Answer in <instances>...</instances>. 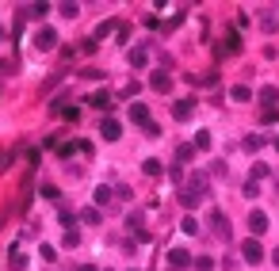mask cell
Returning <instances> with one entry per match:
<instances>
[{
	"label": "cell",
	"instance_id": "cell-12",
	"mask_svg": "<svg viewBox=\"0 0 279 271\" xmlns=\"http://www.w3.org/2000/svg\"><path fill=\"white\" fill-rule=\"evenodd\" d=\"M88 103H92V107H100V111H111V96H107V92H92V96H88Z\"/></svg>",
	"mask_w": 279,
	"mask_h": 271
},
{
	"label": "cell",
	"instance_id": "cell-17",
	"mask_svg": "<svg viewBox=\"0 0 279 271\" xmlns=\"http://www.w3.org/2000/svg\"><path fill=\"white\" fill-rule=\"evenodd\" d=\"M58 222H61V229H65V233H69V229L77 226V218H73V214H69V210H65V206L58 210Z\"/></svg>",
	"mask_w": 279,
	"mask_h": 271
},
{
	"label": "cell",
	"instance_id": "cell-16",
	"mask_svg": "<svg viewBox=\"0 0 279 271\" xmlns=\"http://www.w3.org/2000/svg\"><path fill=\"white\" fill-rule=\"evenodd\" d=\"M46 12H50V4H27V8H23V16H27V19H42Z\"/></svg>",
	"mask_w": 279,
	"mask_h": 271
},
{
	"label": "cell",
	"instance_id": "cell-2",
	"mask_svg": "<svg viewBox=\"0 0 279 271\" xmlns=\"http://www.w3.org/2000/svg\"><path fill=\"white\" fill-rule=\"evenodd\" d=\"M210 226H214V233H218L222 241H229V218H226V214H222L218 206L210 210Z\"/></svg>",
	"mask_w": 279,
	"mask_h": 271
},
{
	"label": "cell",
	"instance_id": "cell-11",
	"mask_svg": "<svg viewBox=\"0 0 279 271\" xmlns=\"http://www.w3.org/2000/svg\"><path fill=\"white\" fill-rule=\"evenodd\" d=\"M119 27H122V23H115V19H107V23H100L96 31H92V42H100V38H107L111 31H119Z\"/></svg>",
	"mask_w": 279,
	"mask_h": 271
},
{
	"label": "cell",
	"instance_id": "cell-27",
	"mask_svg": "<svg viewBox=\"0 0 279 271\" xmlns=\"http://www.w3.org/2000/svg\"><path fill=\"white\" fill-rule=\"evenodd\" d=\"M84 222H88V226H100V210L88 206V210H84Z\"/></svg>",
	"mask_w": 279,
	"mask_h": 271
},
{
	"label": "cell",
	"instance_id": "cell-25",
	"mask_svg": "<svg viewBox=\"0 0 279 271\" xmlns=\"http://www.w3.org/2000/svg\"><path fill=\"white\" fill-rule=\"evenodd\" d=\"M260 145H264V138H260V134H253V138H245V153H256Z\"/></svg>",
	"mask_w": 279,
	"mask_h": 271
},
{
	"label": "cell",
	"instance_id": "cell-23",
	"mask_svg": "<svg viewBox=\"0 0 279 271\" xmlns=\"http://www.w3.org/2000/svg\"><path fill=\"white\" fill-rule=\"evenodd\" d=\"M195 149H210V130H199L195 134V141H192Z\"/></svg>",
	"mask_w": 279,
	"mask_h": 271
},
{
	"label": "cell",
	"instance_id": "cell-29",
	"mask_svg": "<svg viewBox=\"0 0 279 271\" xmlns=\"http://www.w3.org/2000/svg\"><path fill=\"white\" fill-rule=\"evenodd\" d=\"M61 16H69V19L80 16V4H61Z\"/></svg>",
	"mask_w": 279,
	"mask_h": 271
},
{
	"label": "cell",
	"instance_id": "cell-34",
	"mask_svg": "<svg viewBox=\"0 0 279 271\" xmlns=\"http://www.w3.org/2000/svg\"><path fill=\"white\" fill-rule=\"evenodd\" d=\"M271 263H275V267H279V248H275V252H271Z\"/></svg>",
	"mask_w": 279,
	"mask_h": 271
},
{
	"label": "cell",
	"instance_id": "cell-1",
	"mask_svg": "<svg viewBox=\"0 0 279 271\" xmlns=\"http://www.w3.org/2000/svg\"><path fill=\"white\" fill-rule=\"evenodd\" d=\"M207 191H210L207 172H192V176H188V184L180 187V202H183V210H195L203 199H207Z\"/></svg>",
	"mask_w": 279,
	"mask_h": 271
},
{
	"label": "cell",
	"instance_id": "cell-30",
	"mask_svg": "<svg viewBox=\"0 0 279 271\" xmlns=\"http://www.w3.org/2000/svg\"><path fill=\"white\" fill-rule=\"evenodd\" d=\"M73 149H80V145H58V157H61V160H69V157H73Z\"/></svg>",
	"mask_w": 279,
	"mask_h": 271
},
{
	"label": "cell",
	"instance_id": "cell-5",
	"mask_svg": "<svg viewBox=\"0 0 279 271\" xmlns=\"http://www.w3.org/2000/svg\"><path fill=\"white\" fill-rule=\"evenodd\" d=\"M100 134H104L107 141H119L122 138V126L115 123V119H104V123H100Z\"/></svg>",
	"mask_w": 279,
	"mask_h": 271
},
{
	"label": "cell",
	"instance_id": "cell-22",
	"mask_svg": "<svg viewBox=\"0 0 279 271\" xmlns=\"http://www.w3.org/2000/svg\"><path fill=\"white\" fill-rule=\"evenodd\" d=\"M192 267H199V271H214V260H210V256H195Z\"/></svg>",
	"mask_w": 279,
	"mask_h": 271
},
{
	"label": "cell",
	"instance_id": "cell-28",
	"mask_svg": "<svg viewBox=\"0 0 279 271\" xmlns=\"http://www.w3.org/2000/svg\"><path fill=\"white\" fill-rule=\"evenodd\" d=\"M275 119H279L275 107H264V111H260V123H275Z\"/></svg>",
	"mask_w": 279,
	"mask_h": 271
},
{
	"label": "cell",
	"instance_id": "cell-31",
	"mask_svg": "<svg viewBox=\"0 0 279 271\" xmlns=\"http://www.w3.org/2000/svg\"><path fill=\"white\" fill-rule=\"evenodd\" d=\"M38 252H42V260H50V263H54V260H58V252H54V248H50V245H42V248H38Z\"/></svg>",
	"mask_w": 279,
	"mask_h": 271
},
{
	"label": "cell",
	"instance_id": "cell-9",
	"mask_svg": "<svg viewBox=\"0 0 279 271\" xmlns=\"http://www.w3.org/2000/svg\"><path fill=\"white\" fill-rule=\"evenodd\" d=\"M126 58H130V65H134V69H146V62H149V50H146V46H134V50L126 53Z\"/></svg>",
	"mask_w": 279,
	"mask_h": 271
},
{
	"label": "cell",
	"instance_id": "cell-8",
	"mask_svg": "<svg viewBox=\"0 0 279 271\" xmlns=\"http://www.w3.org/2000/svg\"><path fill=\"white\" fill-rule=\"evenodd\" d=\"M195 153H199V149H195L192 141H180V145H176V160H180V165H188V160H195Z\"/></svg>",
	"mask_w": 279,
	"mask_h": 271
},
{
	"label": "cell",
	"instance_id": "cell-10",
	"mask_svg": "<svg viewBox=\"0 0 279 271\" xmlns=\"http://www.w3.org/2000/svg\"><path fill=\"white\" fill-rule=\"evenodd\" d=\"M149 88H153V92H168V88H172V77H168V73H153V77H149Z\"/></svg>",
	"mask_w": 279,
	"mask_h": 271
},
{
	"label": "cell",
	"instance_id": "cell-4",
	"mask_svg": "<svg viewBox=\"0 0 279 271\" xmlns=\"http://www.w3.org/2000/svg\"><path fill=\"white\" fill-rule=\"evenodd\" d=\"M249 229H253V237L268 233V214H264V210H253V214H249Z\"/></svg>",
	"mask_w": 279,
	"mask_h": 271
},
{
	"label": "cell",
	"instance_id": "cell-20",
	"mask_svg": "<svg viewBox=\"0 0 279 271\" xmlns=\"http://www.w3.org/2000/svg\"><path fill=\"white\" fill-rule=\"evenodd\" d=\"M195 84H203V88H210V84H218V73H199V77H192Z\"/></svg>",
	"mask_w": 279,
	"mask_h": 271
},
{
	"label": "cell",
	"instance_id": "cell-32",
	"mask_svg": "<svg viewBox=\"0 0 279 271\" xmlns=\"http://www.w3.org/2000/svg\"><path fill=\"white\" fill-rule=\"evenodd\" d=\"M264 176H268V165H256L253 168V184H256V180H264Z\"/></svg>",
	"mask_w": 279,
	"mask_h": 271
},
{
	"label": "cell",
	"instance_id": "cell-14",
	"mask_svg": "<svg viewBox=\"0 0 279 271\" xmlns=\"http://www.w3.org/2000/svg\"><path fill=\"white\" fill-rule=\"evenodd\" d=\"M168 263H172V267H188V263H192V256L183 252V248H172V252H168Z\"/></svg>",
	"mask_w": 279,
	"mask_h": 271
},
{
	"label": "cell",
	"instance_id": "cell-26",
	"mask_svg": "<svg viewBox=\"0 0 279 271\" xmlns=\"http://www.w3.org/2000/svg\"><path fill=\"white\" fill-rule=\"evenodd\" d=\"M96 202L107 206V202H111V187H96Z\"/></svg>",
	"mask_w": 279,
	"mask_h": 271
},
{
	"label": "cell",
	"instance_id": "cell-18",
	"mask_svg": "<svg viewBox=\"0 0 279 271\" xmlns=\"http://www.w3.org/2000/svg\"><path fill=\"white\" fill-rule=\"evenodd\" d=\"M142 172H146V176H161L165 168H161V160H153V157H149V160H142Z\"/></svg>",
	"mask_w": 279,
	"mask_h": 271
},
{
	"label": "cell",
	"instance_id": "cell-13",
	"mask_svg": "<svg viewBox=\"0 0 279 271\" xmlns=\"http://www.w3.org/2000/svg\"><path fill=\"white\" fill-rule=\"evenodd\" d=\"M130 119H134L138 126H149V107H146V103H134V107H130Z\"/></svg>",
	"mask_w": 279,
	"mask_h": 271
},
{
	"label": "cell",
	"instance_id": "cell-35",
	"mask_svg": "<svg viewBox=\"0 0 279 271\" xmlns=\"http://www.w3.org/2000/svg\"><path fill=\"white\" fill-rule=\"evenodd\" d=\"M275 149H279V138H275Z\"/></svg>",
	"mask_w": 279,
	"mask_h": 271
},
{
	"label": "cell",
	"instance_id": "cell-33",
	"mask_svg": "<svg viewBox=\"0 0 279 271\" xmlns=\"http://www.w3.org/2000/svg\"><path fill=\"white\" fill-rule=\"evenodd\" d=\"M4 168H12V153H0V172Z\"/></svg>",
	"mask_w": 279,
	"mask_h": 271
},
{
	"label": "cell",
	"instance_id": "cell-24",
	"mask_svg": "<svg viewBox=\"0 0 279 271\" xmlns=\"http://www.w3.org/2000/svg\"><path fill=\"white\" fill-rule=\"evenodd\" d=\"M234 99H241V103H245V99H253V88H249V84H237L234 88Z\"/></svg>",
	"mask_w": 279,
	"mask_h": 271
},
{
	"label": "cell",
	"instance_id": "cell-3",
	"mask_svg": "<svg viewBox=\"0 0 279 271\" xmlns=\"http://www.w3.org/2000/svg\"><path fill=\"white\" fill-rule=\"evenodd\" d=\"M241 256H245L249 263H260V260H264V248H260V241H256V237H253V241H245V245H241Z\"/></svg>",
	"mask_w": 279,
	"mask_h": 271
},
{
	"label": "cell",
	"instance_id": "cell-6",
	"mask_svg": "<svg viewBox=\"0 0 279 271\" xmlns=\"http://www.w3.org/2000/svg\"><path fill=\"white\" fill-rule=\"evenodd\" d=\"M54 42H58V35H54L50 27H42V31L35 35V46H38V50H54Z\"/></svg>",
	"mask_w": 279,
	"mask_h": 271
},
{
	"label": "cell",
	"instance_id": "cell-15",
	"mask_svg": "<svg viewBox=\"0 0 279 271\" xmlns=\"http://www.w3.org/2000/svg\"><path fill=\"white\" fill-rule=\"evenodd\" d=\"M237 50H241V35H237V31H229V35H226V46H222L218 53H237Z\"/></svg>",
	"mask_w": 279,
	"mask_h": 271
},
{
	"label": "cell",
	"instance_id": "cell-19",
	"mask_svg": "<svg viewBox=\"0 0 279 271\" xmlns=\"http://www.w3.org/2000/svg\"><path fill=\"white\" fill-rule=\"evenodd\" d=\"M260 99H264V103H268V107H271V103H275V99H279V88H275V84H268V88H260Z\"/></svg>",
	"mask_w": 279,
	"mask_h": 271
},
{
	"label": "cell",
	"instance_id": "cell-7",
	"mask_svg": "<svg viewBox=\"0 0 279 271\" xmlns=\"http://www.w3.org/2000/svg\"><path fill=\"white\" fill-rule=\"evenodd\" d=\"M172 115L180 119V123H183V119H192V115H195V99H180V103H172Z\"/></svg>",
	"mask_w": 279,
	"mask_h": 271
},
{
	"label": "cell",
	"instance_id": "cell-21",
	"mask_svg": "<svg viewBox=\"0 0 279 271\" xmlns=\"http://www.w3.org/2000/svg\"><path fill=\"white\" fill-rule=\"evenodd\" d=\"M180 229H183V233H188V237H195V233H199V222H195L192 214H188V218L180 222Z\"/></svg>",
	"mask_w": 279,
	"mask_h": 271
}]
</instances>
